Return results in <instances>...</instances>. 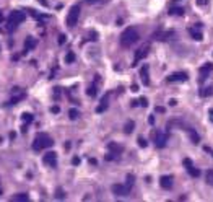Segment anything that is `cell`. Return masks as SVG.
Instances as JSON below:
<instances>
[{
	"label": "cell",
	"mask_w": 213,
	"mask_h": 202,
	"mask_svg": "<svg viewBox=\"0 0 213 202\" xmlns=\"http://www.w3.org/2000/svg\"><path fill=\"white\" fill-rule=\"evenodd\" d=\"M134 181H135L134 175H130V173H128V175H127V183H125V186H127V188H130V189H132V186H134Z\"/></svg>",
	"instance_id": "cell-26"
},
{
	"label": "cell",
	"mask_w": 213,
	"mask_h": 202,
	"mask_svg": "<svg viewBox=\"0 0 213 202\" xmlns=\"http://www.w3.org/2000/svg\"><path fill=\"white\" fill-rule=\"evenodd\" d=\"M138 103L142 104V106H148V99H147V98H140Z\"/></svg>",
	"instance_id": "cell-32"
},
{
	"label": "cell",
	"mask_w": 213,
	"mask_h": 202,
	"mask_svg": "<svg viewBox=\"0 0 213 202\" xmlns=\"http://www.w3.org/2000/svg\"><path fill=\"white\" fill-rule=\"evenodd\" d=\"M205 152H208V153H211V156H213V150L210 147H205Z\"/></svg>",
	"instance_id": "cell-39"
},
{
	"label": "cell",
	"mask_w": 213,
	"mask_h": 202,
	"mask_svg": "<svg viewBox=\"0 0 213 202\" xmlns=\"http://www.w3.org/2000/svg\"><path fill=\"white\" fill-rule=\"evenodd\" d=\"M80 10H82V5L75 3L70 10H68V15H67V26L68 28H75L78 23V18H80Z\"/></svg>",
	"instance_id": "cell-3"
},
{
	"label": "cell",
	"mask_w": 213,
	"mask_h": 202,
	"mask_svg": "<svg viewBox=\"0 0 213 202\" xmlns=\"http://www.w3.org/2000/svg\"><path fill=\"white\" fill-rule=\"evenodd\" d=\"M189 75L186 72H176V74H171L169 77L166 78L168 83H174V82H187Z\"/></svg>",
	"instance_id": "cell-5"
},
{
	"label": "cell",
	"mask_w": 213,
	"mask_h": 202,
	"mask_svg": "<svg viewBox=\"0 0 213 202\" xmlns=\"http://www.w3.org/2000/svg\"><path fill=\"white\" fill-rule=\"evenodd\" d=\"M184 166H186V169L189 171V175H190L192 178H199L200 176V169H197L194 166V163H192L190 158H186L184 160Z\"/></svg>",
	"instance_id": "cell-7"
},
{
	"label": "cell",
	"mask_w": 213,
	"mask_h": 202,
	"mask_svg": "<svg viewBox=\"0 0 213 202\" xmlns=\"http://www.w3.org/2000/svg\"><path fill=\"white\" fill-rule=\"evenodd\" d=\"M0 196H2V189H0Z\"/></svg>",
	"instance_id": "cell-43"
},
{
	"label": "cell",
	"mask_w": 213,
	"mask_h": 202,
	"mask_svg": "<svg viewBox=\"0 0 213 202\" xmlns=\"http://www.w3.org/2000/svg\"><path fill=\"white\" fill-rule=\"evenodd\" d=\"M65 62H67V64L75 62V54H73V52H68V54L65 55Z\"/></svg>",
	"instance_id": "cell-27"
},
{
	"label": "cell",
	"mask_w": 213,
	"mask_h": 202,
	"mask_svg": "<svg viewBox=\"0 0 213 202\" xmlns=\"http://www.w3.org/2000/svg\"><path fill=\"white\" fill-rule=\"evenodd\" d=\"M153 139H155L156 147H158V148H163L164 145H166V142H168V135L163 134V132H158V131L153 132Z\"/></svg>",
	"instance_id": "cell-6"
},
{
	"label": "cell",
	"mask_w": 213,
	"mask_h": 202,
	"mask_svg": "<svg viewBox=\"0 0 213 202\" xmlns=\"http://www.w3.org/2000/svg\"><path fill=\"white\" fill-rule=\"evenodd\" d=\"M68 116H70L72 121H75L78 118V109H70V111H68Z\"/></svg>",
	"instance_id": "cell-28"
},
{
	"label": "cell",
	"mask_w": 213,
	"mask_h": 202,
	"mask_svg": "<svg viewBox=\"0 0 213 202\" xmlns=\"http://www.w3.org/2000/svg\"><path fill=\"white\" fill-rule=\"evenodd\" d=\"M174 33H172V31H166V33H156L155 34V39H158V41H166L168 38H169V36H172Z\"/></svg>",
	"instance_id": "cell-17"
},
{
	"label": "cell",
	"mask_w": 213,
	"mask_h": 202,
	"mask_svg": "<svg viewBox=\"0 0 213 202\" xmlns=\"http://www.w3.org/2000/svg\"><path fill=\"white\" fill-rule=\"evenodd\" d=\"M208 114H210V121L213 122V109H210V112H208Z\"/></svg>",
	"instance_id": "cell-40"
},
{
	"label": "cell",
	"mask_w": 213,
	"mask_h": 202,
	"mask_svg": "<svg viewBox=\"0 0 213 202\" xmlns=\"http://www.w3.org/2000/svg\"><path fill=\"white\" fill-rule=\"evenodd\" d=\"M36 46H38V41H36L34 38H26V41H25V51H33Z\"/></svg>",
	"instance_id": "cell-15"
},
{
	"label": "cell",
	"mask_w": 213,
	"mask_h": 202,
	"mask_svg": "<svg viewBox=\"0 0 213 202\" xmlns=\"http://www.w3.org/2000/svg\"><path fill=\"white\" fill-rule=\"evenodd\" d=\"M134 129H135V122L134 121H127L125 126H124V132H125V134H132Z\"/></svg>",
	"instance_id": "cell-18"
},
{
	"label": "cell",
	"mask_w": 213,
	"mask_h": 202,
	"mask_svg": "<svg viewBox=\"0 0 213 202\" xmlns=\"http://www.w3.org/2000/svg\"><path fill=\"white\" fill-rule=\"evenodd\" d=\"M169 104H171V106H176V104H177V101H176V99H169Z\"/></svg>",
	"instance_id": "cell-38"
},
{
	"label": "cell",
	"mask_w": 213,
	"mask_h": 202,
	"mask_svg": "<svg viewBox=\"0 0 213 202\" xmlns=\"http://www.w3.org/2000/svg\"><path fill=\"white\" fill-rule=\"evenodd\" d=\"M96 93H98V88H96V85H90V87H88V90H86V95H88V96H94Z\"/></svg>",
	"instance_id": "cell-24"
},
{
	"label": "cell",
	"mask_w": 213,
	"mask_h": 202,
	"mask_svg": "<svg viewBox=\"0 0 213 202\" xmlns=\"http://www.w3.org/2000/svg\"><path fill=\"white\" fill-rule=\"evenodd\" d=\"M140 77H142V82L143 85H150V77H148V65H143L142 68H140Z\"/></svg>",
	"instance_id": "cell-13"
},
{
	"label": "cell",
	"mask_w": 213,
	"mask_h": 202,
	"mask_svg": "<svg viewBox=\"0 0 213 202\" xmlns=\"http://www.w3.org/2000/svg\"><path fill=\"white\" fill-rule=\"evenodd\" d=\"M130 88H132V91H134V93H135V91H138V85H137V83H132V87H130Z\"/></svg>",
	"instance_id": "cell-34"
},
{
	"label": "cell",
	"mask_w": 213,
	"mask_h": 202,
	"mask_svg": "<svg viewBox=\"0 0 213 202\" xmlns=\"http://www.w3.org/2000/svg\"><path fill=\"white\" fill-rule=\"evenodd\" d=\"M205 179H207L208 184H213V169H208V171L205 173Z\"/></svg>",
	"instance_id": "cell-25"
},
{
	"label": "cell",
	"mask_w": 213,
	"mask_h": 202,
	"mask_svg": "<svg viewBox=\"0 0 213 202\" xmlns=\"http://www.w3.org/2000/svg\"><path fill=\"white\" fill-rule=\"evenodd\" d=\"M80 161H82V160H80V158H78V156H75V158H73V160H72V163H73V165H75V166H77V165H80Z\"/></svg>",
	"instance_id": "cell-33"
},
{
	"label": "cell",
	"mask_w": 213,
	"mask_h": 202,
	"mask_svg": "<svg viewBox=\"0 0 213 202\" xmlns=\"http://www.w3.org/2000/svg\"><path fill=\"white\" fill-rule=\"evenodd\" d=\"M211 95H213L211 87H207V88H202V90H200V96H202V98H207V96H211Z\"/></svg>",
	"instance_id": "cell-22"
},
{
	"label": "cell",
	"mask_w": 213,
	"mask_h": 202,
	"mask_svg": "<svg viewBox=\"0 0 213 202\" xmlns=\"http://www.w3.org/2000/svg\"><path fill=\"white\" fill-rule=\"evenodd\" d=\"M29 197H28V194H17V196L11 197V200L13 202H26Z\"/></svg>",
	"instance_id": "cell-21"
},
{
	"label": "cell",
	"mask_w": 213,
	"mask_h": 202,
	"mask_svg": "<svg viewBox=\"0 0 213 202\" xmlns=\"http://www.w3.org/2000/svg\"><path fill=\"white\" fill-rule=\"evenodd\" d=\"M42 161L46 165H49V166L55 168V165H57V155H55L54 152H47L46 155L42 156Z\"/></svg>",
	"instance_id": "cell-10"
},
{
	"label": "cell",
	"mask_w": 213,
	"mask_h": 202,
	"mask_svg": "<svg viewBox=\"0 0 213 202\" xmlns=\"http://www.w3.org/2000/svg\"><path fill=\"white\" fill-rule=\"evenodd\" d=\"M138 41V33H137V30L134 28H127V30H124L122 36H120V46L122 47H130L134 43Z\"/></svg>",
	"instance_id": "cell-2"
},
{
	"label": "cell",
	"mask_w": 213,
	"mask_h": 202,
	"mask_svg": "<svg viewBox=\"0 0 213 202\" xmlns=\"http://www.w3.org/2000/svg\"><path fill=\"white\" fill-rule=\"evenodd\" d=\"M148 51H150V46H148V44H145V46L140 47V49L135 52V59H134V64H132V65H137V64H138V60H142L143 57H147Z\"/></svg>",
	"instance_id": "cell-8"
},
{
	"label": "cell",
	"mask_w": 213,
	"mask_h": 202,
	"mask_svg": "<svg viewBox=\"0 0 213 202\" xmlns=\"http://www.w3.org/2000/svg\"><path fill=\"white\" fill-rule=\"evenodd\" d=\"M112 192L116 196H128L130 194V188H127L125 184H114L112 186Z\"/></svg>",
	"instance_id": "cell-9"
},
{
	"label": "cell",
	"mask_w": 213,
	"mask_h": 202,
	"mask_svg": "<svg viewBox=\"0 0 213 202\" xmlns=\"http://www.w3.org/2000/svg\"><path fill=\"white\" fill-rule=\"evenodd\" d=\"M189 33L192 34V38H194L195 41H202L203 36H202V33H200V31H197L195 28H190V30H189Z\"/></svg>",
	"instance_id": "cell-20"
},
{
	"label": "cell",
	"mask_w": 213,
	"mask_h": 202,
	"mask_svg": "<svg viewBox=\"0 0 213 202\" xmlns=\"http://www.w3.org/2000/svg\"><path fill=\"white\" fill-rule=\"evenodd\" d=\"M25 18H26L25 11H11L10 17H8V30L13 31L18 25H21V23L25 21Z\"/></svg>",
	"instance_id": "cell-4"
},
{
	"label": "cell",
	"mask_w": 213,
	"mask_h": 202,
	"mask_svg": "<svg viewBox=\"0 0 213 202\" xmlns=\"http://www.w3.org/2000/svg\"><path fill=\"white\" fill-rule=\"evenodd\" d=\"M213 70V64H205L203 67H200V78H199V82L200 83H203L205 80L208 78V74Z\"/></svg>",
	"instance_id": "cell-11"
},
{
	"label": "cell",
	"mask_w": 213,
	"mask_h": 202,
	"mask_svg": "<svg viewBox=\"0 0 213 202\" xmlns=\"http://www.w3.org/2000/svg\"><path fill=\"white\" fill-rule=\"evenodd\" d=\"M147 144H148V142H147L145 139H143V137H138V145H140L142 148H145V147H147Z\"/></svg>",
	"instance_id": "cell-31"
},
{
	"label": "cell",
	"mask_w": 213,
	"mask_h": 202,
	"mask_svg": "<svg viewBox=\"0 0 213 202\" xmlns=\"http://www.w3.org/2000/svg\"><path fill=\"white\" fill-rule=\"evenodd\" d=\"M21 119H23V122H25L26 124V126H28V124H29V122H33V114H31V112H25V114H23L21 116Z\"/></svg>",
	"instance_id": "cell-23"
},
{
	"label": "cell",
	"mask_w": 213,
	"mask_h": 202,
	"mask_svg": "<svg viewBox=\"0 0 213 202\" xmlns=\"http://www.w3.org/2000/svg\"><path fill=\"white\" fill-rule=\"evenodd\" d=\"M182 11H184L182 8H171L169 13H171V15H182Z\"/></svg>",
	"instance_id": "cell-30"
},
{
	"label": "cell",
	"mask_w": 213,
	"mask_h": 202,
	"mask_svg": "<svg viewBox=\"0 0 213 202\" xmlns=\"http://www.w3.org/2000/svg\"><path fill=\"white\" fill-rule=\"evenodd\" d=\"M107 150L116 153V155H120V153H122V147H120L119 144H116V142H109L107 144Z\"/></svg>",
	"instance_id": "cell-14"
},
{
	"label": "cell",
	"mask_w": 213,
	"mask_h": 202,
	"mask_svg": "<svg viewBox=\"0 0 213 202\" xmlns=\"http://www.w3.org/2000/svg\"><path fill=\"white\" fill-rule=\"evenodd\" d=\"M59 43H60V44L65 43V36H63V34H60V36H59Z\"/></svg>",
	"instance_id": "cell-36"
},
{
	"label": "cell",
	"mask_w": 213,
	"mask_h": 202,
	"mask_svg": "<svg viewBox=\"0 0 213 202\" xmlns=\"http://www.w3.org/2000/svg\"><path fill=\"white\" fill-rule=\"evenodd\" d=\"M54 145V140L51 139L47 134H44V132H38L34 137V142H33V150L36 152H41L44 148H49Z\"/></svg>",
	"instance_id": "cell-1"
},
{
	"label": "cell",
	"mask_w": 213,
	"mask_h": 202,
	"mask_svg": "<svg viewBox=\"0 0 213 202\" xmlns=\"http://www.w3.org/2000/svg\"><path fill=\"white\" fill-rule=\"evenodd\" d=\"M172 183H174V179H172V176H169V175H164V176L159 178V186H161L163 189H166V191H169L172 188Z\"/></svg>",
	"instance_id": "cell-12"
},
{
	"label": "cell",
	"mask_w": 213,
	"mask_h": 202,
	"mask_svg": "<svg viewBox=\"0 0 213 202\" xmlns=\"http://www.w3.org/2000/svg\"><path fill=\"white\" fill-rule=\"evenodd\" d=\"M51 111L55 114V112H59V111H60V108H59V106H52V108H51Z\"/></svg>",
	"instance_id": "cell-35"
},
{
	"label": "cell",
	"mask_w": 213,
	"mask_h": 202,
	"mask_svg": "<svg viewBox=\"0 0 213 202\" xmlns=\"http://www.w3.org/2000/svg\"><path fill=\"white\" fill-rule=\"evenodd\" d=\"M90 163H91V165H96V163H98V161H96L94 158H90Z\"/></svg>",
	"instance_id": "cell-41"
},
{
	"label": "cell",
	"mask_w": 213,
	"mask_h": 202,
	"mask_svg": "<svg viewBox=\"0 0 213 202\" xmlns=\"http://www.w3.org/2000/svg\"><path fill=\"white\" fill-rule=\"evenodd\" d=\"M55 197H57V199H63V197H65V194H63V189H62V188L57 189V192H55Z\"/></svg>",
	"instance_id": "cell-29"
},
{
	"label": "cell",
	"mask_w": 213,
	"mask_h": 202,
	"mask_svg": "<svg viewBox=\"0 0 213 202\" xmlns=\"http://www.w3.org/2000/svg\"><path fill=\"white\" fill-rule=\"evenodd\" d=\"M107 109V95L104 96V98L101 99V103L98 104V108H96V112H104Z\"/></svg>",
	"instance_id": "cell-16"
},
{
	"label": "cell",
	"mask_w": 213,
	"mask_h": 202,
	"mask_svg": "<svg viewBox=\"0 0 213 202\" xmlns=\"http://www.w3.org/2000/svg\"><path fill=\"white\" fill-rule=\"evenodd\" d=\"M3 21V15H2V11H0V23Z\"/></svg>",
	"instance_id": "cell-42"
},
{
	"label": "cell",
	"mask_w": 213,
	"mask_h": 202,
	"mask_svg": "<svg viewBox=\"0 0 213 202\" xmlns=\"http://www.w3.org/2000/svg\"><path fill=\"white\" fill-rule=\"evenodd\" d=\"M187 131H189V135H190L192 142H194V144L197 145V144L200 142V137H199V134H197V132H195V131H194V129H192V127H190V129H187Z\"/></svg>",
	"instance_id": "cell-19"
},
{
	"label": "cell",
	"mask_w": 213,
	"mask_h": 202,
	"mask_svg": "<svg viewBox=\"0 0 213 202\" xmlns=\"http://www.w3.org/2000/svg\"><path fill=\"white\" fill-rule=\"evenodd\" d=\"M156 112H164V108H161V106H156Z\"/></svg>",
	"instance_id": "cell-37"
}]
</instances>
